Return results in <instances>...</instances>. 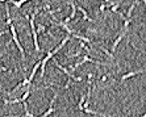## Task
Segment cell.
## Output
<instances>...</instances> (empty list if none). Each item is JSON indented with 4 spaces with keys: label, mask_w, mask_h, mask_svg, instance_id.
Here are the masks:
<instances>
[{
    "label": "cell",
    "mask_w": 146,
    "mask_h": 117,
    "mask_svg": "<svg viewBox=\"0 0 146 117\" xmlns=\"http://www.w3.org/2000/svg\"><path fill=\"white\" fill-rule=\"evenodd\" d=\"M68 40H70V37H65V38H63V41H62L61 44H59V45H58L57 48L54 49V50L49 52V53H48V55H46V57H45V58L42 59V65H41V76H44V75H45V67H46V63H48L49 61H50V59L53 58V57H54L55 53H58L62 48H63V46L66 45V44H67Z\"/></svg>",
    "instance_id": "cell-1"
},
{
    "label": "cell",
    "mask_w": 146,
    "mask_h": 117,
    "mask_svg": "<svg viewBox=\"0 0 146 117\" xmlns=\"http://www.w3.org/2000/svg\"><path fill=\"white\" fill-rule=\"evenodd\" d=\"M38 9L34 11V13L31 16L29 19V25H31V32H32V36H33V41H34V49H36V52H40L41 48L38 45V37H37V30H36V28H34V19H36V15H37Z\"/></svg>",
    "instance_id": "cell-2"
},
{
    "label": "cell",
    "mask_w": 146,
    "mask_h": 117,
    "mask_svg": "<svg viewBox=\"0 0 146 117\" xmlns=\"http://www.w3.org/2000/svg\"><path fill=\"white\" fill-rule=\"evenodd\" d=\"M9 30H11V34H12V40H13V42L16 44L17 49L20 50L21 57H23V59H24L25 58V52H24V48H23V45H21L20 41H19V38H17V33H16V28H15V25H12V24L9 25Z\"/></svg>",
    "instance_id": "cell-3"
},
{
    "label": "cell",
    "mask_w": 146,
    "mask_h": 117,
    "mask_svg": "<svg viewBox=\"0 0 146 117\" xmlns=\"http://www.w3.org/2000/svg\"><path fill=\"white\" fill-rule=\"evenodd\" d=\"M86 62H91V63H95V65H102V66L104 65V63H102V62H98V61H95V59L90 58L88 55H84V57H83V59H82L80 62H78V63H76V65H75V66H70L68 69H70L72 72H74L75 70H76V67H79V66H82V65H84Z\"/></svg>",
    "instance_id": "cell-4"
},
{
    "label": "cell",
    "mask_w": 146,
    "mask_h": 117,
    "mask_svg": "<svg viewBox=\"0 0 146 117\" xmlns=\"http://www.w3.org/2000/svg\"><path fill=\"white\" fill-rule=\"evenodd\" d=\"M54 65L57 66V67H58V69H59V70H61V71H63V72H65V74L68 76V78H70V79H74L75 82H82V80H83V79H82V78H79V76H74V75H72V74H71V72L68 71L67 69H65V67H62V66L59 65V63H58L57 61H55V59H54Z\"/></svg>",
    "instance_id": "cell-5"
},
{
    "label": "cell",
    "mask_w": 146,
    "mask_h": 117,
    "mask_svg": "<svg viewBox=\"0 0 146 117\" xmlns=\"http://www.w3.org/2000/svg\"><path fill=\"white\" fill-rule=\"evenodd\" d=\"M68 4L71 5V13H70V16H68V17L65 19L66 24H68V22H70V21H71L75 16H76V9H78V7H76V4H75L74 0H70V1H68Z\"/></svg>",
    "instance_id": "cell-6"
},
{
    "label": "cell",
    "mask_w": 146,
    "mask_h": 117,
    "mask_svg": "<svg viewBox=\"0 0 146 117\" xmlns=\"http://www.w3.org/2000/svg\"><path fill=\"white\" fill-rule=\"evenodd\" d=\"M142 72H146V69H141V70H137V71L129 72V74H126V75H122L121 76V80L124 82V80L129 79V78H132V76H134V75H138V74H142Z\"/></svg>",
    "instance_id": "cell-7"
},
{
    "label": "cell",
    "mask_w": 146,
    "mask_h": 117,
    "mask_svg": "<svg viewBox=\"0 0 146 117\" xmlns=\"http://www.w3.org/2000/svg\"><path fill=\"white\" fill-rule=\"evenodd\" d=\"M41 65H42V62H41V61H38V62L33 66V69H32L31 75H29V78H28L31 83H32V80L34 79V76H36V74H37V71H38V69H40V66H41Z\"/></svg>",
    "instance_id": "cell-8"
},
{
    "label": "cell",
    "mask_w": 146,
    "mask_h": 117,
    "mask_svg": "<svg viewBox=\"0 0 146 117\" xmlns=\"http://www.w3.org/2000/svg\"><path fill=\"white\" fill-rule=\"evenodd\" d=\"M57 97H58V93H54V96H53V99H51V101H50V107H49V109L45 112V113H42V117H46V116H49V114L54 110V108H53V105H54V103H55V100H57Z\"/></svg>",
    "instance_id": "cell-9"
},
{
    "label": "cell",
    "mask_w": 146,
    "mask_h": 117,
    "mask_svg": "<svg viewBox=\"0 0 146 117\" xmlns=\"http://www.w3.org/2000/svg\"><path fill=\"white\" fill-rule=\"evenodd\" d=\"M11 3L13 4L15 7H17V8H20L23 4H25L27 1H29V0H9Z\"/></svg>",
    "instance_id": "cell-10"
},
{
    "label": "cell",
    "mask_w": 146,
    "mask_h": 117,
    "mask_svg": "<svg viewBox=\"0 0 146 117\" xmlns=\"http://www.w3.org/2000/svg\"><path fill=\"white\" fill-rule=\"evenodd\" d=\"M78 9L82 12V15H83V19H84V20H87V21H92V19L88 15H87V11H86L84 8H83V7H78Z\"/></svg>",
    "instance_id": "cell-11"
},
{
    "label": "cell",
    "mask_w": 146,
    "mask_h": 117,
    "mask_svg": "<svg viewBox=\"0 0 146 117\" xmlns=\"http://www.w3.org/2000/svg\"><path fill=\"white\" fill-rule=\"evenodd\" d=\"M29 95H31V90L28 88V90L25 91V93H24V95L21 96V103H24V101H27V99H28V97H29Z\"/></svg>",
    "instance_id": "cell-12"
},
{
    "label": "cell",
    "mask_w": 146,
    "mask_h": 117,
    "mask_svg": "<svg viewBox=\"0 0 146 117\" xmlns=\"http://www.w3.org/2000/svg\"><path fill=\"white\" fill-rule=\"evenodd\" d=\"M23 104H24V110H25V116H27V117H29V116H33V114H32V113H29V112H28V104H27V101H24V103H23Z\"/></svg>",
    "instance_id": "cell-13"
},
{
    "label": "cell",
    "mask_w": 146,
    "mask_h": 117,
    "mask_svg": "<svg viewBox=\"0 0 146 117\" xmlns=\"http://www.w3.org/2000/svg\"><path fill=\"white\" fill-rule=\"evenodd\" d=\"M45 30H46V26H45V25H40V26H38L37 33H42V32H45Z\"/></svg>",
    "instance_id": "cell-14"
},
{
    "label": "cell",
    "mask_w": 146,
    "mask_h": 117,
    "mask_svg": "<svg viewBox=\"0 0 146 117\" xmlns=\"http://www.w3.org/2000/svg\"><path fill=\"white\" fill-rule=\"evenodd\" d=\"M108 1H109V0H106V1H104V3H108Z\"/></svg>",
    "instance_id": "cell-15"
},
{
    "label": "cell",
    "mask_w": 146,
    "mask_h": 117,
    "mask_svg": "<svg viewBox=\"0 0 146 117\" xmlns=\"http://www.w3.org/2000/svg\"><path fill=\"white\" fill-rule=\"evenodd\" d=\"M142 1H143V3H145V4H146V0H142Z\"/></svg>",
    "instance_id": "cell-16"
},
{
    "label": "cell",
    "mask_w": 146,
    "mask_h": 117,
    "mask_svg": "<svg viewBox=\"0 0 146 117\" xmlns=\"http://www.w3.org/2000/svg\"><path fill=\"white\" fill-rule=\"evenodd\" d=\"M143 117H146V113H145V114H143Z\"/></svg>",
    "instance_id": "cell-17"
},
{
    "label": "cell",
    "mask_w": 146,
    "mask_h": 117,
    "mask_svg": "<svg viewBox=\"0 0 146 117\" xmlns=\"http://www.w3.org/2000/svg\"><path fill=\"white\" fill-rule=\"evenodd\" d=\"M104 1H106V0H104Z\"/></svg>",
    "instance_id": "cell-18"
}]
</instances>
